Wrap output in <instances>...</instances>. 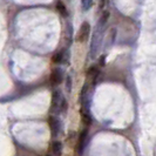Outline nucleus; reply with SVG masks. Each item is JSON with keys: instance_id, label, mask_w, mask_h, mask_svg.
I'll return each mask as SVG.
<instances>
[{"instance_id": "a211bd4d", "label": "nucleus", "mask_w": 156, "mask_h": 156, "mask_svg": "<svg viewBox=\"0 0 156 156\" xmlns=\"http://www.w3.org/2000/svg\"><path fill=\"white\" fill-rule=\"evenodd\" d=\"M105 1H106V0H101V7L105 6Z\"/></svg>"}, {"instance_id": "f8f14e48", "label": "nucleus", "mask_w": 156, "mask_h": 156, "mask_svg": "<svg viewBox=\"0 0 156 156\" xmlns=\"http://www.w3.org/2000/svg\"><path fill=\"white\" fill-rule=\"evenodd\" d=\"M115 39H116V28L115 27H113L112 30H110L109 32V38H108V44L106 45V47L108 48V47H110L113 44H114V41H115Z\"/></svg>"}, {"instance_id": "2eb2a0df", "label": "nucleus", "mask_w": 156, "mask_h": 156, "mask_svg": "<svg viewBox=\"0 0 156 156\" xmlns=\"http://www.w3.org/2000/svg\"><path fill=\"white\" fill-rule=\"evenodd\" d=\"M92 5H93V0H87L86 5L83 6V11H88L89 8L92 7Z\"/></svg>"}, {"instance_id": "ddd939ff", "label": "nucleus", "mask_w": 156, "mask_h": 156, "mask_svg": "<svg viewBox=\"0 0 156 156\" xmlns=\"http://www.w3.org/2000/svg\"><path fill=\"white\" fill-rule=\"evenodd\" d=\"M66 110H67V101H66L65 98H62L61 106H60V112H61V113H66Z\"/></svg>"}, {"instance_id": "f3484780", "label": "nucleus", "mask_w": 156, "mask_h": 156, "mask_svg": "<svg viewBox=\"0 0 156 156\" xmlns=\"http://www.w3.org/2000/svg\"><path fill=\"white\" fill-rule=\"evenodd\" d=\"M86 2H87V0H81V4H82V7L86 5Z\"/></svg>"}, {"instance_id": "9d476101", "label": "nucleus", "mask_w": 156, "mask_h": 156, "mask_svg": "<svg viewBox=\"0 0 156 156\" xmlns=\"http://www.w3.org/2000/svg\"><path fill=\"white\" fill-rule=\"evenodd\" d=\"M56 9H58V12L61 14L62 16H68V11H67V8H66V6H65V4H63L62 1H58L56 2Z\"/></svg>"}, {"instance_id": "6ab92c4d", "label": "nucleus", "mask_w": 156, "mask_h": 156, "mask_svg": "<svg viewBox=\"0 0 156 156\" xmlns=\"http://www.w3.org/2000/svg\"><path fill=\"white\" fill-rule=\"evenodd\" d=\"M47 156H51V155H49V154H48V155H47Z\"/></svg>"}, {"instance_id": "9b49d317", "label": "nucleus", "mask_w": 156, "mask_h": 156, "mask_svg": "<svg viewBox=\"0 0 156 156\" xmlns=\"http://www.w3.org/2000/svg\"><path fill=\"white\" fill-rule=\"evenodd\" d=\"M109 16H110L109 11H103L101 18H100V20H99V26H100L101 28L106 25V23H107V21L109 20Z\"/></svg>"}, {"instance_id": "7ed1b4c3", "label": "nucleus", "mask_w": 156, "mask_h": 156, "mask_svg": "<svg viewBox=\"0 0 156 156\" xmlns=\"http://www.w3.org/2000/svg\"><path fill=\"white\" fill-rule=\"evenodd\" d=\"M48 125H49V129H51L52 135L54 137H56L59 135V133H60V121L55 116L51 115V116L48 117Z\"/></svg>"}, {"instance_id": "f03ea898", "label": "nucleus", "mask_w": 156, "mask_h": 156, "mask_svg": "<svg viewBox=\"0 0 156 156\" xmlns=\"http://www.w3.org/2000/svg\"><path fill=\"white\" fill-rule=\"evenodd\" d=\"M62 94L60 90H54L53 95H52V105H51V110L53 113L60 112V106H61V101H62Z\"/></svg>"}, {"instance_id": "1a4fd4ad", "label": "nucleus", "mask_w": 156, "mask_h": 156, "mask_svg": "<svg viewBox=\"0 0 156 156\" xmlns=\"http://www.w3.org/2000/svg\"><path fill=\"white\" fill-rule=\"evenodd\" d=\"M65 54H66L65 49L60 51V52H58V53H55V54L53 55V58H52L53 62H54V63H61V62H63V60H65Z\"/></svg>"}, {"instance_id": "423d86ee", "label": "nucleus", "mask_w": 156, "mask_h": 156, "mask_svg": "<svg viewBox=\"0 0 156 156\" xmlns=\"http://www.w3.org/2000/svg\"><path fill=\"white\" fill-rule=\"evenodd\" d=\"M99 75H100V69L96 66H92V67H89L88 70H87V76L93 80L94 85L96 83V80L99 78Z\"/></svg>"}, {"instance_id": "4468645a", "label": "nucleus", "mask_w": 156, "mask_h": 156, "mask_svg": "<svg viewBox=\"0 0 156 156\" xmlns=\"http://www.w3.org/2000/svg\"><path fill=\"white\" fill-rule=\"evenodd\" d=\"M66 88H67L68 92L72 90V78H70V76H67V80H66Z\"/></svg>"}, {"instance_id": "f257e3e1", "label": "nucleus", "mask_w": 156, "mask_h": 156, "mask_svg": "<svg viewBox=\"0 0 156 156\" xmlns=\"http://www.w3.org/2000/svg\"><path fill=\"white\" fill-rule=\"evenodd\" d=\"M89 34H90V23H88V21H83L82 25H81V27H80V30H79L78 34H76V37H75V40L78 42L83 44V42H86L87 40H88Z\"/></svg>"}, {"instance_id": "20e7f679", "label": "nucleus", "mask_w": 156, "mask_h": 156, "mask_svg": "<svg viewBox=\"0 0 156 156\" xmlns=\"http://www.w3.org/2000/svg\"><path fill=\"white\" fill-rule=\"evenodd\" d=\"M62 79H63V73L60 68H55V69H53L52 74H51V76H49L51 83H52L53 86H56V85L61 83V82H62Z\"/></svg>"}, {"instance_id": "6e6552de", "label": "nucleus", "mask_w": 156, "mask_h": 156, "mask_svg": "<svg viewBox=\"0 0 156 156\" xmlns=\"http://www.w3.org/2000/svg\"><path fill=\"white\" fill-rule=\"evenodd\" d=\"M52 150L55 156H61L62 154V143L60 141H54L52 143Z\"/></svg>"}, {"instance_id": "dca6fc26", "label": "nucleus", "mask_w": 156, "mask_h": 156, "mask_svg": "<svg viewBox=\"0 0 156 156\" xmlns=\"http://www.w3.org/2000/svg\"><path fill=\"white\" fill-rule=\"evenodd\" d=\"M100 62H101V66L105 65V55H102L101 58H100Z\"/></svg>"}, {"instance_id": "0eeeda50", "label": "nucleus", "mask_w": 156, "mask_h": 156, "mask_svg": "<svg viewBox=\"0 0 156 156\" xmlns=\"http://www.w3.org/2000/svg\"><path fill=\"white\" fill-rule=\"evenodd\" d=\"M80 112H81V116H82V121H83V123H85L86 126H89L90 123H92V116H90V113H89L88 108L82 107Z\"/></svg>"}, {"instance_id": "39448f33", "label": "nucleus", "mask_w": 156, "mask_h": 156, "mask_svg": "<svg viewBox=\"0 0 156 156\" xmlns=\"http://www.w3.org/2000/svg\"><path fill=\"white\" fill-rule=\"evenodd\" d=\"M87 137H88V130H87V129H85V130H82V132H81L80 136H79V142H78L79 153H82V150H83L85 146H86Z\"/></svg>"}]
</instances>
